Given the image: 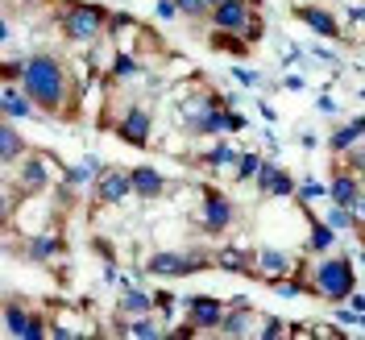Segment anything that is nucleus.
Here are the masks:
<instances>
[{
    "label": "nucleus",
    "instance_id": "1",
    "mask_svg": "<svg viewBox=\"0 0 365 340\" xmlns=\"http://www.w3.org/2000/svg\"><path fill=\"white\" fill-rule=\"evenodd\" d=\"M21 88L34 96V104L38 108H46V113H54L58 104H63V67L54 63V58H46V54H38V58H29L21 71Z\"/></svg>",
    "mask_w": 365,
    "mask_h": 340
},
{
    "label": "nucleus",
    "instance_id": "2",
    "mask_svg": "<svg viewBox=\"0 0 365 340\" xmlns=\"http://www.w3.org/2000/svg\"><path fill=\"white\" fill-rule=\"evenodd\" d=\"M104 25H108V17L100 4H71L67 17H63V34L71 42H91V38H100Z\"/></svg>",
    "mask_w": 365,
    "mask_h": 340
},
{
    "label": "nucleus",
    "instance_id": "3",
    "mask_svg": "<svg viewBox=\"0 0 365 340\" xmlns=\"http://www.w3.org/2000/svg\"><path fill=\"white\" fill-rule=\"evenodd\" d=\"M316 291L324 299H349L353 295V266L344 262V257H332V262H319L316 270Z\"/></svg>",
    "mask_w": 365,
    "mask_h": 340
},
{
    "label": "nucleus",
    "instance_id": "4",
    "mask_svg": "<svg viewBox=\"0 0 365 340\" xmlns=\"http://www.w3.org/2000/svg\"><path fill=\"white\" fill-rule=\"evenodd\" d=\"M204 266L200 257H191V253H158L154 262H150V274H158V278H182V274H195Z\"/></svg>",
    "mask_w": 365,
    "mask_h": 340
},
{
    "label": "nucleus",
    "instance_id": "5",
    "mask_svg": "<svg viewBox=\"0 0 365 340\" xmlns=\"http://www.w3.org/2000/svg\"><path fill=\"white\" fill-rule=\"evenodd\" d=\"M129 191H133V175H125V170H100L96 175V195L104 204H120Z\"/></svg>",
    "mask_w": 365,
    "mask_h": 340
},
{
    "label": "nucleus",
    "instance_id": "6",
    "mask_svg": "<svg viewBox=\"0 0 365 340\" xmlns=\"http://www.w3.org/2000/svg\"><path fill=\"white\" fill-rule=\"evenodd\" d=\"M187 311H191V324L195 328H220L225 324V307L207 295H191L187 299Z\"/></svg>",
    "mask_w": 365,
    "mask_h": 340
},
{
    "label": "nucleus",
    "instance_id": "7",
    "mask_svg": "<svg viewBox=\"0 0 365 340\" xmlns=\"http://www.w3.org/2000/svg\"><path fill=\"white\" fill-rule=\"evenodd\" d=\"M4 328H9V336H17V340H38L42 336V324L29 316V311H21L17 303L4 307Z\"/></svg>",
    "mask_w": 365,
    "mask_h": 340
},
{
    "label": "nucleus",
    "instance_id": "8",
    "mask_svg": "<svg viewBox=\"0 0 365 340\" xmlns=\"http://www.w3.org/2000/svg\"><path fill=\"white\" fill-rule=\"evenodd\" d=\"M212 21L220 29H228V34H241L250 25V9H245V0H225V4L212 9Z\"/></svg>",
    "mask_w": 365,
    "mask_h": 340
},
{
    "label": "nucleus",
    "instance_id": "9",
    "mask_svg": "<svg viewBox=\"0 0 365 340\" xmlns=\"http://www.w3.org/2000/svg\"><path fill=\"white\" fill-rule=\"evenodd\" d=\"M204 225H207V232H225V228L232 225V204H228V195H220V191H207Z\"/></svg>",
    "mask_w": 365,
    "mask_h": 340
},
{
    "label": "nucleus",
    "instance_id": "10",
    "mask_svg": "<svg viewBox=\"0 0 365 340\" xmlns=\"http://www.w3.org/2000/svg\"><path fill=\"white\" fill-rule=\"evenodd\" d=\"M257 191H262V195H291L295 182H291V175H282L274 162H262V170H257Z\"/></svg>",
    "mask_w": 365,
    "mask_h": 340
},
{
    "label": "nucleus",
    "instance_id": "11",
    "mask_svg": "<svg viewBox=\"0 0 365 340\" xmlns=\"http://www.w3.org/2000/svg\"><path fill=\"white\" fill-rule=\"evenodd\" d=\"M0 108H4V116H9V120H29V116H34V96H29V91H17L13 88V83H9V88H4V96H0Z\"/></svg>",
    "mask_w": 365,
    "mask_h": 340
},
{
    "label": "nucleus",
    "instance_id": "12",
    "mask_svg": "<svg viewBox=\"0 0 365 340\" xmlns=\"http://www.w3.org/2000/svg\"><path fill=\"white\" fill-rule=\"evenodd\" d=\"M120 137H125L129 145H145V141H150V116L141 113V108H133V113L120 120Z\"/></svg>",
    "mask_w": 365,
    "mask_h": 340
},
{
    "label": "nucleus",
    "instance_id": "13",
    "mask_svg": "<svg viewBox=\"0 0 365 340\" xmlns=\"http://www.w3.org/2000/svg\"><path fill=\"white\" fill-rule=\"evenodd\" d=\"M162 175L154 170V166H137L133 170V195H141V200H154V195H162Z\"/></svg>",
    "mask_w": 365,
    "mask_h": 340
},
{
    "label": "nucleus",
    "instance_id": "14",
    "mask_svg": "<svg viewBox=\"0 0 365 340\" xmlns=\"http://www.w3.org/2000/svg\"><path fill=\"white\" fill-rule=\"evenodd\" d=\"M295 17H299V21H307L316 34H324V38H336V34H341V29H336V21H332L324 9H295Z\"/></svg>",
    "mask_w": 365,
    "mask_h": 340
},
{
    "label": "nucleus",
    "instance_id": "15",
    "mask_svg": "<svg viewBox=\"0 0 365 340\" xmlns=\"http://www.w3.org/2000/svg\"><path fill=\"white\" fill-rule=\"evenodd\" d=\"M257 262H262V274H270V278H282L287 270H295V262H291L282 249H262Z\"/></svg>",
    "mask_w": 365,
    "mask_h": 340
},
{
    "label": "nucleus",
    "instance_id": "16",
    "mask_svg": "<svg viewBox=\"0 0 365 340\" xmlns=\"http://www.w3.org/2000/svg\"><path fill=\"white\" fill-rule=\"evenodd\" d=\"M328 195H332V204H341V207H349L361 191H357V179L353 175H341V179H332V187H328Z\"/></svg>",
    "mask_w": 365,
    "mask_h": 340
},
{
    "label": "nucleus",
    "instance_id": "17",
    "mask_svg": "<svg viewBox=\"0 0 365 340\" xmlns=\"http://www.w3.org/2000/svg\"><path fill=\"white\" fill-rule=\"evenodd\" d=\"M21 150H25L21 133H17L13 125H4V129H0V162H17L21 158Z\"/></svg>",
    "mask_w": 365,
    "mask_h": 340
},
{
    "label": "nucleus",
    "instance_id": "18",
    "mask_svg": "<svg viewBox=\"0 0 365 340\" xmlns=\"http://www.w3.org/2000/svg\"><path fill=\"white\" fill-rule=\"evenodd\" d=\"M21 187L25 191H42L46 187V166L38 158H25V166H21Z\"/></svg>",
    "mask_w": 365,
    "mask_h": 340
},
{
    "label": "nucleus",
    "instance_id": "19",
    "mask_svg": "<svg viewBox=\"0 0 365 340\" xmlns=\"http://www.w3.org/2000/svg\"><path fill=\"white\" fill-rule=\"evenodd\" d=\"M250 324H253V311H245V307H237L232 316H225V324H220V332H225V336H245V332H250Z\"/></svg>",
    "mask_w": 365,
    "mask_h": 340
},
{
    "label": "nucleus",
    "instance_id": "20",
    "mask_svg": "<svg viewBox=\"0 0 365 340\" xmlns=\"http://www.w3.org/2000/svg\"><path fill=\"white\" fill-rule=\"evenodd\" d=\"M120 307H125V316H145V311H150L154 303L145 299V291H137V287H129V291H125V299H120Z\"/></svg>",
    "mask_w": 365,
    "mask_h": 340
},
{
    "label": "nucleus",
    "instance_id": "21",
    "mask_svg": "<svg viewBox=\"0 0 365 340\" xmlns=\"http://www.w3.org/2000/svg\"><path fill=\"white\" fill-rule=\"evenodd\" d=\"M361 133H365V120H353V125H344V129L332 137L328 145H332V150H349V145H353V141H357Z\"/></svg>",
    "mask_w": 365,
    "mask_h": 340
},
{
    "label": "nucleus",
    "instance_id": "22",
    "mask_svg": "<svg viewBox=\"0 0 365 340\" xmlns=\"http://www.w3.org/2000/svg\"><path fill=\"white\" fill-rule=\"evenodd\" d=\"M129 332H133V336H141V340H154V336H162V328L154 324V319H145V316H137Z\"/></svg>",
    "mask_w": 365,
    "mask_h": 340
},
{
    "label": "nucleus",
    "instance_id": "23",
    "mask_svg": "<svg viewBox=\"0 0 365 340\" xmlns=\"http://www.w3.org/2000/svg\"><path fill=\"white\" fill-rule=\"evenodd\" d=\"M257 170H262V158H257V154H241V158H237V175H241V179H257Z\"/></svg>",
    "mask_w": 365,
    "mask_h": 340
},
{
    "label": "nucleus",
    "instance_id": "24",
    "mask_svg": "<svg viewBox=\"0 0 365 340\" xmlns=\"http://www.w3.org/2000/svg\"><path fill=\"white\" fill-rule=\"evenodd\" d=\"M50 253H58V241H50V237H42V241L29 245V257H38V262H46Z\"/></svg>",
    "mask_w": 365,
    "mask_h": 340
},
{
    "label": "nucleus",
    "instance_id": "25",
    "mask_svg": "<svg viewBox=\"0 0 365 340\" xmlns=\"http://www.w3.org/2000/svg\"><path fill=\"white\" fill-rule=\"evenodd\" d=\"M332 237H336L332 225H316V232H312V249H328V245H332Z\"/></svg>",
    "mask_w": 365,
    "mask_h": 340
},
{
    "label": "nucleus",
    "instance_id": "26",
    "mask_svg": "<svg viewBox=\"0 0 365 340\" xmlns=\"http://www.w3.org/2000/svg\"><path fill=\"white\" fill-rule=\"evenodd\" d=\"M237 158H241V154H232L228 145H216V150L207 154V166H228V162H237Z\"/></svg>",
    "mask_w": 365,
    "mask_h": 340
},
{
    "label": "nucleus",
    "instance_id": "27",
    "mask_svg": "<svg viewBox=\"0 0 365 340\" xmlns=\"http://www.w3.org/2000/svg\"><path fill=\"white\" fill-rule=\"evenodd\" d=\"M175 4H179V13H187V17H200V13H207V9H212L207 0H175Z\"/></svg>",
    "mask_w": 365,
    "mask_h": 340
},
{
    "label": "nucleus",
    "instance_id": "28",
    "mask_svg": "<svg viewBox=\"0 0 365 340\" xmlns=\"http://www.w3.org/2000/svg\"><path fill=\"white\" fill-rule=\"evenodd\" d=\"M220 266H225V270H245V262H241V253H237V249L220 253Z\"/></svg>",
    "mask_w": 365,
    "mask_h": 340
},
{
    "label": "nucleus",
    "instance_id": "29",
    "mask_svg": "<svg viewBox=\"0 0 365 340\" xmlns=\"http://www.w3.org/2000/svg\"><path fill=\"white\" fill-rule=\"evenodd\" d=\"M324 195H328V191H324L319 182H307V187L299 191V200H303V204H312V200H324Z\"/></svg>",
    "mask_w": 365,
    "mask_h": 340
},
{
    "label": "nucleus",
    "instance_id": "30",
    "mask_svg": "<svg viewBox=\"0 0 365 340\" xmlns=\"http://www.w3.org/2000/svg\"><path fill=\"white\" fill-rule=\"evenodd\" d=\"M262 336H266V340H274V336H282V319H274V316H266V328H262Z\"/></svg>",
    "mask_w": 365,
    "mask_h": 340
},
{
    "label": "nucleus",
    "instance_id": "31",
    "mask_svg": "<svg viewBox=\"0 0 365 340\" xmlns=\"http://www.w3.org/2000/svg\"><path fill=\"white\" fill-rule=\"evenodd\" d=\"M328 225H332V228H349V212H344V207L336 204V212L328 216Z\"/></svg>",
    "mask_w": 365,
    "mask_h": 340
},
{
    "label": "nucleus",
    "instance_id": "32",
    "mask_svg": "<svg viewBox=\"0 0 365 340\" xmlns=\"http://www.w3.org/2000/svg\"><path fill=\"white\" fill-rule=\"evenodd\" d=\"M278 295L295 299V295H303V287H299V282H278Z\"/></svg>",
    "mask_w": 365,
    "mask_h": 340
},
{
    "label": "nucleus",
    "instance_id": "33",
    "mask_svg": "<svg viewBox=\"0 0 365 340\" xmlns=\"http://www.w3.org/2000/svg\"><path fill=\"white\" fill-rule=\"evenodd\" d=\"M116 75H137V63L133 58H116Z\"/></svg>",
    "mask_w": 365,
    "mask_h": 340
},
{
    "label": "nucleus",
    "instance_id": "34",
    "mask_svg": "<svg viewBox=\"0 0 365 340\" xmlns=\"http://www.w3.org/2000/svg\"><path fill=\"white\" fill-rule=\"evenodd\" d=\"M241 34H245L250 42H257V38H262V25H257V21H250V25H245V29H241Z\"/></svg>",
    "mask_w": 365,
    "mask_h": 340
},
{
    "label": "nucleus",
    "instance_id": "35",
    "mask_svg": "<svg viewBox=\"0 0 365 340\" xmlns=\"http://www.w3.org/2000/svg\"><path fill=\"white\" fill-rule=\"evenodd\" d=\"M349 207H353V216H357V220H365V195H357Z\"/></svg>",
    "mask_w": 365,
    "mask_h": 340
},
{
    "label": "nucleus",
    "instance_id": "36",
    "mask_svg": "<svg viewBox=\"0 0 365 340\" xmlns=\"http://www.w3.org/2000/svg\"><path fill=\"white\" fill-rule=\"evenodd\" d=\"M154 307H162V311H170V307H175V299H170V295H158V299H154Z\"/></svg>",
    "mask_w": 365,
    "mask_h": 340
},
{
    "label": "nucleus",
    "instance_id": "37",
    "mask_svg": "<svg viewBox=\"0 0 365 340\" xmlns=\"http://www.w3.org/2000/svg\"><path fill=\"white\" fill-rule=\"evenodd\" d=\"M353 307H357V311L365 316V295H353Z\"/></svg>",
    "mask_w": 365,
    "mask_h": 340
},
{
    "label": "nucleus",
    "instance_id": "38",
    "mask_svg": "<svg viewBox=\"0 0 365 340\" xmlns=\"http://www.w3.org/2000/svg\"><path fill=\"white\" fill-rule=\"evenodd\" d=\"M207 4H212V9H216V4H225V0H207Z\"/></svg>",
    "mask_w": 365,
    "mask_h": 340
}]
</instances>
